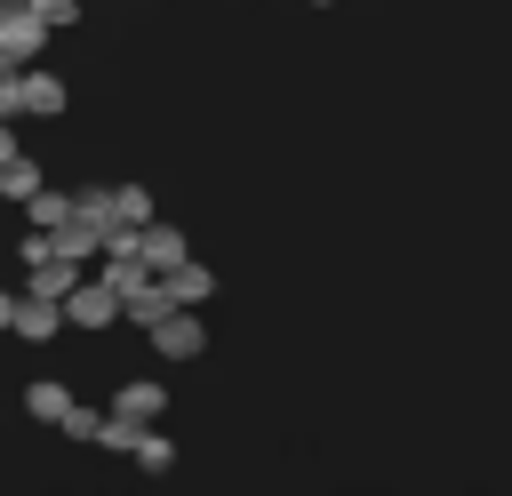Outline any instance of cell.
I'll return each instance as SVG.
<instances>
[{
  "instance_id": "cell-5",
  "label": "cell",
  "mask_w": 512,
  "mask_h": 496,
  "mask_svg": "<svg viewBox=\"0 0 512 496\" xmlns=\"http://www.w3.org/2000/svg\"><path fill=\"white\" fill-rule=\"evenodd\" d=\"M8 336H24V344H56L64 336V304L56 296H16V312H8Z\"/></svg>"
},
{
  "instance_id": "cell-14",
  "label": "cell",
  "mask_w": 512,
  "mask_h": 496,
  "mask_svg": "<svg viewBox=\"0 0 512 496\" xmlns=\"http://www.w3.org/2000/svg\"><path fill=\"white\" fill-rule=\"evenodd\" d=\"M32 184H40V168H32L24 152H8V160H0V200H24Z\"/></svg>"
},
{
  "instance_id": "cell-15",
  "label": "cell",
  "mask_w": 512,
  "mask_h": 496,
  "mask_svg": "<svg viewBox=\"0 0 512 496\" xmlns=\"http://www.w3.org/2000/svg\"><path fill=\"white\" fill-rule=\"evenodd\" d=\"M136 432H144V424H128V416H104V432H96V448H120V456H128V448H136Z\"/></svg>"
},
{
  "instance_id": "cell-10",
  "label": "cell",
  "mask_w": 512,
  "mask_h": 496,
  "mask_svg": "<svg viewBox=\"0 0 512 496\" xmlns=\"http://www.w3.org/2000/svg\"><path fill=\"white\" fill-rule=\"evenodd\" d=\"M64 400H72V384H64V376H32V384H24V416H40V424H56V416H64Z\"/></svg>"
},
{
  "instance_id": "cell-17",
  "label": "cell",
  "mask_w": 512,
  "mask_h": 496,
  "mask_svg": "<svg viewBox=\"0 0 512 496\" xmlns=\"http://www.w3.org/2000/svg\"><path fill=\"white\" fill-rule=\"evenodd\" d=\"M8 152H24V144H16V128H8V120H0V160H8Z\"/></svg>"
},
{
  "instance_id": "cell-7",
  "label": "cell",
  "mask_w": 512,
  "mask_h": 496,
  "mask_svg": "<svg viewBox=\"0 0 512 496\" xmlns=\"http://www.w3.org/2000/svg\"><path fill=\"white\" fill-rule=\"evenodd\" d=\"M160 408H168L160 376H128V384L112 392V416H128V424H160Z\"/></svg>"
},
{
  "instance_id": "cell-3",
  "label": "cell",
  "mask_w": 512,
  "mask_h": 496,
  "mask_svg": "<svg viewBox=\"0 0 512 496\" xmlns=\"http://www.w3.org/2000/svg\"><path fill=\"white\" fill-rule=\"evenodd\" d=\"M48 48V24L32 16V0H8L0 8V64H40Z\"/></svg>"
},
{
  "instance_id": "cell-16",
  "label": "cell",
  "mask_w": 512,
  "mask_h": 496,
  "mask_svg": "<svg viewBox=\"0 0 512 496\" xmlns=\"http://www.w3.org/2000/svg\"><path fill=\"white\" fill-rule=\"evenodd\" d=\"M32 16H40L48 32H64V24H80V0H32Z\"/></svg>"
},
{
  "instance_id": "cell-9",
  "label": "cell",
  "mask_w": 512,
  "mask_h": 496,
  "mask_svg": "<svg viewBox=\"0 0 512 496\" xmlns=\"http://www.w3.org/2000/svg\"><path fill=\"white\" fill-rule=\"evenodd\" d=\"M24 216H32V232H56V224L72 216V192H56V184H32V192H24Z\"/></svg>"
},
{
  "instance_id": "cell-2",
  "label": "cell",
  "mask_w": 512,
  "mask_h": 496,
  "mask_svg": "<svg viewBox=\"0 0 512 496\" xmlns=\"http://www.w3.org/2000/svg\"><path fill=\"white\" fill-rule=\"evenodd\" d=\"M64 104H72V88H64V72H40V64H16V112H24V120H64Z\"/></svg>"
},
{
  "instance_id": "cell-11",
  "label": "cell",
  "mask_w": 512,
  "mask_h": 496,
  "mask_svg": "<svg viewBox=\"0 0 512 496\" xmlns=\"http://www.w3.org/2000/svg\"><path fill=\"white\" fill-rule=\"evenodd\" d=\"M104 200H112V224H152V216H160V200H152L144 184H112Z\"/></svg>"
},
{
  "instance_id": "cell-6",
  "label": "cell",
  "mask_w": 512,
  "mask_h": 496,
  "mask_svg": "<svg viewBox=\"0 0 512 496\" xmlns=\"http://www.w3.org/2000/svg\"><path fill=\"white\" fill-rule=\"evenodd\" d=\"M136 256H144V272H168V264H184V256H192V240H184L176 224H160V216H152V224H136Z\"/></svg>"
},
{
  "instance_id": "cell-1",
  "label": "cell",
  "mask_w": 512,
  "mask_h": 496,
  "mask_svg": "<svg viewBox=\"0 0 512 496\" xmlns=\"http://www.w3.org/2000/svg\"><path fill=\"white\" fill-rule=\"evenodd\" d=\"M144 336H152V352H160V360H200V352H208L200 304H168V312H160V320H152Z\"/></svg>"
},
{
  "instance_id": "cell-12",
  "label": "cell",
  "mask_w": 512,
  "mask_h": 496,
  "mask_svg": "<svg viewBox=\"0 0 512 496\" xmlns=\"http://www.w3.org/2000/svg\"><path fill=\"white\" fill-rule=\"evenodd\" d=\"M128 456H136V464H144V472H168V464H176V440H168V432H160V424H144V432H136V448H128Z\"/></svg>"
},
{
  "instance_id": "cell-18",
  "label": "cell",
  "mask_w": 512,
  "mask_h": 496,
  "mask_svg": "<svg viewBox=\"0 0 512 496\" xmlns=\"http://www.w3.org/2000/svg\"><path fill=\"white\" fill-rule=\"evenodd\" d=\"M8 312H16V296H8V288H0V328H8Z\"/></svg>"
},
{
  "instance_id": "cell-8",
  "label": "cell",
  "mask_w": 512,
  "mask_h": 496,
  "mask_svg": "<svg viewBox=\"0 0 512 496\" xmlns=\"http://www.w3.org/2000/svg\"><path fill=\"white\" fill-rule=\"evenodd\" d=\"M160 280H168V296H176V304H208V296H216V272H208V264H192V256H184V264H168Z\"/></svg>"
},
{
  "instance_id": "cell-13",
  "label": "cell",
  "mask_w": 512,
  "mask_h": 496,
  "mask_svg": "<svg viewBox=\"0 0 512 496\" xmlns=\"http://www.w3.org/2000/svg\"><path fill=\"white\" fill-rule=\"evenodd\" d=\"M56 424H64V440H96V432H104V408H88V400H64V416H56Z\"/></svg>"
},
{
  "instance_id": "cell-4",
  "label": "cell",
  "mask_w": 512,
  "mask_h": 496,
  "mask_svg": "<svg viewBox=\"0 0 512 496\" xmlns=\"http://www.w3.org/2000/svg\"><path fill=\"white\" fill-rule=\"evenodd\" d=\"M112 320H120V296H112L104 280L80 272V280L64 288V328H112Z\"/></svg>"
}]
</instances>
